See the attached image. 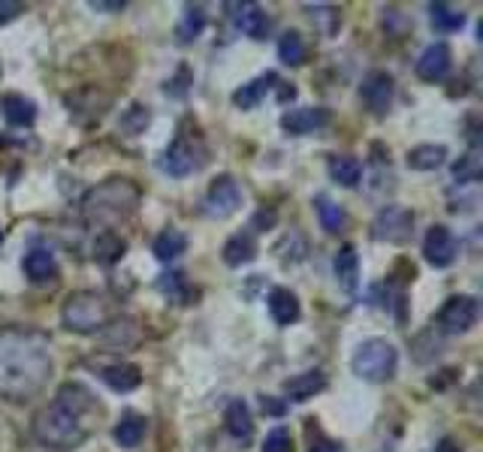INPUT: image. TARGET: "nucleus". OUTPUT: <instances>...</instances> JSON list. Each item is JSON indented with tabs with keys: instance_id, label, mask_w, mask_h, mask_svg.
<instances>
[{
	"instance_id": "obj_1",
	"label": "nucleus",
	"mask_w": 483,
	"mask_h": 452,
	"mask_svg": "<svg viewBox=\"0 0 483 452\" xmlns=\"http://www.w3.org/2000/svg\"><path fill=\"white\" fill-rule=\"evenodd\" d=\"M48 338L37 329H0V398L27 401L52 377Z\"/></svg>"
},
{
	"instance_id": "obj_2",
	"label": "nucleus",
	"mask_w": 483,
	"mask_h": 452,
	"mask_svg": "<svg viewBox=\"0 0 483 452\" xmlns=\"http://www.w3.org/2000/svg\"><path fill=\"white\" fill-rule=\"evenodd\" d=\"M97 410V401L91 398V392L79 383H67L58 392L55 401L48 407H43L34 416V435L39 444L52 447V449H76L88 437V416Z\"/></svg>"
},
{
	"instance_id": "obj_3",
	"label": "nucleus",
	"mask_w": 483,
	"mask_h": 452,
	"mask_svg": "<svg viewBox=\"0 0 483 452\" xmlns=\"http://www.w3.org/2000/svg\"><path fill=\"white\" fill-rule=\"evenodd\" d=\"M118 302L106 293L97 290H82L73 293L64 304V326L70 332H79V335H91V332H100L106 326H112L118 320Z\"/></svg>"
},
{
	"instance_id": "obj_4",
	"label": "nucleus",
	"mask_w": 483,
	"mask_h": 452,
	"mask_svg": "<svg viewBox=\"0 0 483 452\" xmlns=\"http://www.w3.org/2000/svg\"><path fill=\"white\" fill-rule=\"evenodd\" d=\"M140 205V188L131 179H110L85 200V214L97 223H118Z\"/></svg>"
},
{
	"instance_id": "obj_5",
	"label": "nucleus",
	"mask_w": 483,
	"mask_h": 452,
	"mask_svg": "<svg viewBox=\"0 0 483 452\" xmlns=\"http://www.w3.org/2000/svg\"><path fill=\"white\" fill-rule=\"evenodd\" d=\"M396 365H399V353L387 338L362 341L357 347V353H353V359H351L353 375L362 377V380H372V383L390 380L393 375H396Z\"/></svg>"
},
{
	"instance_id": "obj_6",
	"label": "nucleus",
	"mask_w": 483,
	"mask_h": 452,
	"mask_svg": "<svg viewBox=\"0 0 483 452\" xmlns=\"http://www.w3.org/2000/svg\"><path fill=\"white\" fill-rule=\"evenodd\" d=\"M414 232V211L405 205H383L372 223V235L387 244H405Z\"/></svg>"
},
{
	"instance_id": "obj_7",
	"label": "nucleus",
	"mask_w": 483,
	"mask_h": 452,
	"mask_svg": "<svg viewBox=\"0 0 483 452\" xmlns=\"http://www.w3.org/2000/svg\"><path fill=\"white\" fill-rule=\"evenodd\" d=\"M200 166H203V149L187 133H179L163 154V170L175 175V179H184V175L196 172Z\"/></svg>"
},
{
	"instance_id": "obj_8",
	"label": "nucleus",
	"mask_w": 483,
	"mask_h": 452,
	"mask_svg": "<svg viewBox=\"0 0 483 452\" xmlns=\"http://www.w3.org/2000/svg\"><path fill=\"white\" fill-rule=\"evenodd\" d=\"M242 205V188L239 181L233 179V175H221V179H215L209 184V193H205V211L212 214V218H230V214L239 211Z\"/></svg>"
},
{
	"instance_id": "obj_9",
	"label": "nucleus",
	"mask_w": 483,
	"mask_h": 452,
	"mask_svg": "<svg viewBox=\"0 0 483 452\" xmlns=\"http://www.w3.org/2000/svg\"><path fill=\"white\" fill-rule=\"evenodd\" d=\"M478 323V302L471 296H450L438 313V326L450 335H462Z\"/></svg>"
},
{
	"instance_id": "obj_10",
	"label": "nucleus",
	"mask_w": 483,
	"mask_h": 452,
	"mask_svg": "<svg viewBox=\"0 0 483 452\" xmlns=\"http://www.w3.org/2000/svg\"><path fill=\"white\" fill-rule=\"evenodd\" d=\"M457 253H459L457 235L441 223L432 226L426 232V239H423V257H426V262L436 265V269H447V265L457 260Z\"/></svg>"
},
{
	"instance_id": "obj_11",
	"label": "nucleus",
	"mask_w": 483,
	"mask_h": 452,
	"mask_svg": "<svg viewBox=\"0 0 483 452\" xmlns=\"http://www.w3.org/2000/svg\"><path fill=\"white\" fill-rule=\"evenodd\" d=\"M360 97H362V103H366L374 115H383L390 109V103H393V76L383 73V70L369 73L366 78H362Z\"/></svg>"
},
{
	"instance_id": "obj_12",
	"label": "nucleus",
	"mask_w": 483,
	"mask_h": 452,
	"mask_svg": "<svg viewBox=\"0 0 483 452\" xmlns=\"http://www.w3.org/2000/svg\"><path fill=\"white\" fill-rule=\"evenodd\" d=\"M330 124V112L320 109V106H309V109H293L288 115H281V127L290 136H309L318 133Z\"/></svg>"
},
{
	"instance_id": "obj_13",
	"label": "nucleus",
	"mask_w": 483,
	"mask_h": 452,
	"mask_svg": "<svg viewBox=\"0 0 483 452\" xmlns=\"http://www.w3.org/2000/svg\"><path fill=\"white\" fill-rule=\"evenodd\" d=\"M450 46L447 43H432L426 52L420 55L417 61V76L423 78V82H441L447 73H450Z\"/></svg>"
},
{
	"instance_id": "obj_14",
	"label": "nucleus",
	"mask_w": 483,
	"mask_h": 452,
	"mask_svg": "<svg viewBox=\"0 0 483 452\" xmlns=\"http://www.w3.org/2000/svg\"><path fill=\"white\" fill-rule=\"evenodd\" d=\"M257 239H254L251 232H236L230 241L224 244V262L230 265V269H242V265H248L257 260Z\"/></svg>"
},
{
	"instance_id": "obj_15",
	"label": "nucleus",
	"mask_w": 483,
	"mask_h": 452,
	"mask_svg": "<svg viewBox=\"0 0 483 452\" xmlns=\"http://www.w3.org/2000/svg\"><path fill=\"white\" fill-rule=\"evenodd\" d=\"M266 302H269V313H272V320L278 323V326H290V323L299 320V313H302L299 299L293 296L288 287H275Z\"/></svg>"
},
{
	"instance_id": "obj_16",
	"label": "nucleus",
	"mask_w": 483,
	"mask_h": 452,
	"mask_svg": "<svg viewBox=\"0 0 483 452\" xmlns=\"http://www.w3.org/2000/svg\"><path fill=\"white\" fill-rule=\"evenodd\" d=\"M25 274L31 278V283H52V281H58L55 253L46 251V248H34L25 257Z\"/></svg>"
},
{
	"instance_id": "obj_17",
	"label": "nucleus",
	"mask_w": 483,
	"mask_h": 452,
	"mask_svg": "<svg viewBox=\"0 0 483 452\" xmlns=\"http://www.w3.org/2000/svg\"><path fill=\"white\" fill-rule=\"evenodd\" d=\"M323 389H327V377L320 371H302V375L284 380V396L290 401H309Z\"/></svg>"
},
{
	"instance_id": "obj_18",
	"label": "nucleus",
	"mask_w": 483,
	"mask_h": 452,
	"mask_svg": "<svg viewBox=\"0 0 483 452\" xmlns=\"http://www.w3.org/2000/svg\"><path fill=\"white\" fill-rule=\"evenodd\" d=\"M332 269H335V278H339V283L348 293H353L360 287V257H357V248H353V244L339 248Z\"/></svg>"
},
{
	"instance_id": "obj_19",
	"label": "nucleus",
	"mask_w": 483,
	"mask_h": 452,
	"mask_svg": "<svg viewBox=\"0 0 483 452\" xmlns=\"http://www.w3.org/2000/svg\"><path fill=\"white\" fill-rule=\"evenodd\" d=\"M233 9H239V13H236V25H239V31H245L251 39H266V34H269V15L263 13V6L236 4Z\"/></svg>"
},
{
	"instance_id": "obj_20",
	"label": "nucleus",
	"mask_w": 483,
	"mask_h": 452,
	"mask_svg": "<svg viewBox=\"0 0 483 452\" xmlns=\"http://www.w3.org/2000/svg\"><path fill=\"white\" fill-rule=\"evenodd\" d=\"M0 112H4L6 124L31 127L37 118V103L27 100V97H22V94H6L4 100H0Z\"/></svg>"
},
{
	"instance_id": "obj_21",
	"label": "nucleus",
	"mask_w": 483,
	"mask_h": 452,
	"mask_svg": "<svg viewBox=\"0 0 483 452\" xmlns=\"http://www.w3.org/2000/svg\"><path fill=\"white\" fill-rule=\"evenodd\" d=\"M278 85V76L275 73H266L260 78H254V82L242 85L239 91L233 94V103L239 106V109H257L260 100L266 97V91H272V87Z\"/></svg>"
},
{
	"instance_id": "obj_22",
	"label": "nucleus",
	"mask_w": 483,
	"mask_h": 452,
	"mask_svg": "<svg viewBox=\"0 0 483 452\" xmlns=\"http://www.w3.org/2000/svg\"><path fill=\"white\" fill-rule=\"evenodd\" d=\"M330 179L335 184H341V188H357L360 179H362V163L357 160V157L351 154H335L330 157Z\"/></svg>"
},
{
	"instance_id": "obj_23",
	"label": "nucleus",
	"mask_w": 483,
	"mask_h": 452,
	"mask_svg": "<svg viewBox=\"0 0 483 452\" xmlns=\"http://www.w3.org/2000/svg\"><path fill=\"white\" fill-rule=\"evenodd\" d=\"M103 383L115 392H133L142 383V371L131 365V362H118V365L103 368Z\"/></svg>"
},
{
	"instance_id": "obj_24",
	"label": "nucleus",
	"mask_w": 483,
	"mask_h": 452,
	"mask_svg": "<svg viewBox=\"0 0 483 452\" xmlns=\"http://www.w3.org/2000/svg\"><path fill=\"white\" fill-rule=\"evenodd\" d=\"M224 422H226V431L236 437V440H251L254 435V422H251V410L245 401H230L226 405V414H224Z\"/></svg>"
},
{
	"instance_id": "obj_25",
	"label": "nucleus",
	"mask_w": 483,
	"mask_h": 452,
	"mask_svg": "<svg viewBox=\"0 0 483 452\" xmlns=\"http://www.w3.org/2000/svg\"><path fill=\"white\" fill-rule=\"evenodd\" d=\"M184 251H187V235L182 230H173V226H170V230H163L154 239V257L161 260V262L179 260Z\"/></svg>"
},
{
	"instance_id": "obj_26",
	"label": "nucleus",
	"mask_w": 483,
	"mask_h": 452,
	"mask_svg": "<svg viewBox=\"0 0 483 452\" xmlns=\"http://www.w3.org/2000/svg\"><path fill=\"white\" fill-rule=\"evenodd\" d=\"M124 251H127V241L118 232L106 230V232L97 235V241H94V260L100 262V265H115L118 260L124 257Z\"/></svg>"
},
{
	"instance_id": "obj_27",
	"label": "nucleus",
	"mask_w": 483,
	"mask_h": 452,
	"mask_svg": "<svg viewBox=\"0 0 483 452\" xmlns=\"http://www.w3.org/2000/svg\"><path fill=\"white\" fill-rule=\"evenodd\" d=\"M447 160V149L445 145H417V149L408 151V166L417 172H432L438 170L441 163Z\"/></svg>"
},
{
	"instance_id": "obj_28",
	"label": "nucleus",
	"mask_w": 483,
	"mask_h": 452,
	"mask_svg": "<svg viewBox=\"0 0 483 452\" xmlns=\"http://www.w3.org/2000/svg\"><path fill=\"white\" fill-rule=\"evenodd\" d=\"M145 428H149L145 416H140V414H127V416L115 426V440H118V444H121L124 449H136V447L142 444Z\"/></svg>"
},
{
	"instance_id": "obj_29",
	"label": "nucleus",
	"mask_w": 483,
	"mask_h": 452,
	"mask_svg": "<svg viewBox=\"0 0 483 452\" xmlns=\"http://www.w3.org/2000/svg\"><path fill=\"white\" fill-rule=\"evenodd\" d=\"M432 13V27H438V31H459L462 25H466V13H462L459 6H450V4H432L429 6Z\"/></svg>"
},
{
	"instance_id": "obj_30",
	"label": "nucleus",
	"mask_w": 483,
	"mask_h": 452,
	"mask_svg": "<svg viewBox=\"0 0 483 452\" xmlns=\"http://www.w3.org/2000/svg\"><path fill=\"white\" fill-rule=\"evenodd\" d=\"M305 55H309V48H305V39L297 34V31H288L281 36V43H278V57L288 67H299L305 64Z\"/></svg>"
},
{
	"instance_id": "obj_31",
	"label": "nucleus",
	"mask_w": 483,
	"mask_h": 452,
	"mask_svg": "<svg viewBox=\"0 0 483 452\" xmlns=\"http://www.w3.org/2000/svg\"><path fill=\"white\" fill-rule=\"evenodd\" d=\"M314 205H318V218H320V226L327 232H339L344 226V209L339 202H332L330 196H318L314 200Z\"/></svg>"
},
{
	"instance_id": "obj_32",
	"label": "nucleus",
	"mask_w": 483,
	"mask_h": 452,
	"mask_svg": "<svg viewBox=\"0 0 483 452\" xmlns=\"http://www.w3.org/2000/svg\"><path fill=\"white\" fill-rule=\"evenodd\" d=\"M157 290H161L163 296L182 302V304H187V299H191V287H187L184 272H166V274H161V281H157Z\"/></svg>"
},
{
	"instance_id": "obj_33",
	"label": "nucleus",
	"mask_w": 483,
	"mask_h": 452,
	"mask_svg": "<svg viewBox=\"0 0 483 452\" xmlns=\"http://www.w3.org/2000/svg\"><path fill=\"white\" fill-rule=\"evenodd\" d=\"M480 172H483V157H480L478 149H471L466 157H459V163L453 166V179L462 181V184L478 181V179H480Z\"/></svg>"
},
{
	"instance_id": "obj_34",
	"label": "nucleus",
	"mask_w": 483,
	"mask_h": 452,
	"mask_svg": "<svg viewBox=\"0 0 483 452\" xmlns=\"http://www.w3.org/2000/svg\"><path fill=\"white\" fill-rule=\"evenodd\" d=\"M203 27H205V9L203 6H187L179 31L175 34H179L182 43H191V39H196L203 34Z\"/></svg>"
},
{
	"instance_id": "obj_35",
	"label": "nucleus",
	"mask_w": 483,
	"mask_h": 452,
	"mask_svg": "<svg viewBox=\"0 0 483 452\" xmlns=\"http://www.w3.org/2000/svg\"><path fill=\"white\" fill-rule=\"evenodd\" d=\"M149 121H152L149 109H142V106H133V109H127V115L121 118V130H127L131 136H140V133H145Z\"/></svg>"
},
{
	"instance_id": "obj_36",
	"label": "nucleus",
	"mask_w": 483,
	"mask_h": 452,
	"mask_svg": "<svg viewBox=\"0 0 483 452\" xmlns=\"http://www.w3.org/2000/svg\"><path fill=\"white\" fill-rule=\"evenodd\" d=\"M263 452H293V437H290V431L278 426V428H272L269 435H266L263 440Z\"/></svg>"
},
{
	"instance_id": "obj_37",
	"label": "nucleus",
	"mask_w": 483,
	"mask_h": 452,
	"mask_svg": "<svg viewBox=\"0 0 483 452\" xmlns=\"http://www.w3.org/2000/svg\"><path fill=\"white\" fill-rule=\"evenodd\" d=\"M22 4H16V0H0V25H6V22H13V18L22 13Z\"/></svg>"
},
{
	"instance_id": "obj_38",
	"label": "nucleus",
	"mask_w": 483,
	"mask_h": 452,
	"mask_svg": "<svg viewBox=\"0 0 483 452\" xmlns=\"http://www.w3.org/2000/svg\"><path fill=\"white\" fill-rule=\"evenodd\" d=\"M91 9H124V0H91Z\"/></svg>"
},
{
	"instance_id": "obj_39",
	"label": "nucleus",
	"mask_w": 483,
	"mask_h": 452,
	"mask_svg": "<svg viewBox=\"0 0 483 452\" xmlns=\"http://www.w3.org/2000/svg\"><path fill=\"white\" fill-rule=\"evenodd\" d=\"M432 452H462V447H459L453 437H445V440H438L436 449H432Z\"/></svg>"
},
{
	"instance_id": "obj_40",
	"label": "nucleus",
	"mask_w": 483,
	"mask_h": 452,
	"mask_svg": "<svg viewBox=\"0 0 483 452\" xmlns=\"http://www.w3.org/2000/svg\"><path fill=\"white\" fill-rule=\"evenodd\" d=\"M311 452H344L339 444H332V440H320V444H314Z\"/></svg>"
},
{
	"instance_id": "obj_41",
	"label": "nucleus",
	"mask_w": 483,
	"mask_h": 452,
	"mask_svg": "<svg viewBox=\"0 0 483 452\" xmlns=\"http://www.w3.org/2000/svg\"><path fill=\"white\" fill-rule=\"evenodd\" d=\"M263 410H266V414L281 416L284 414V405H278V401H272V398H263Z\"/></svg>"
},
{
	"instance_id": "obj_42",
	"label": "nucleus",
	"mask_w": 483,
	"mask_h": 452,
	"mask_svg": "<svg viewBox=\"0 0 483 452\" xmlns=\"http://www.w3.org/2000/svg\"><path fill=\"white\" fill-rule=\"evenodd\" d=\"M254 223H266V226H269V223H275V214H272V211H269V214L260 211L257 218H254Z\"/></svg>"
},
{
	"instance_id": "obj_43",
	"label": "nucleus",
	"mask_w": 483,
	"mask_h": 452,
	"mask_svg": "<svg viewBox=\"0 0 483 452\" xmlns=\"http://www.w3.org/2000/svg\"><path fill=\"white\" fill-rule=\"evenodd\" d=\"M0 241H4V230H0Z\"/></svg>"
}]
</instances>
